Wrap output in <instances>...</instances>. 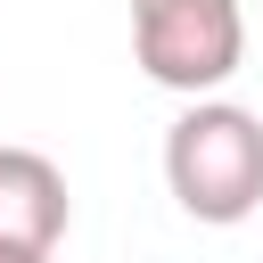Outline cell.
I'll return each mask as SVG.
<instances>
[{"label":"cell","mask_w":263,"mask_h":263,"mask_svg":"<svg viewBox=\"0 0 263 263\" xmlns=\"http://www.w3.org/2000/svg\"><path fill=\"white\" fill-rule=\"evenodd\" d=\"M164 189L205 230L247 222L263 205V123L230 99H189L164 132Z\"/></svg>","instance_id":"cell-1"},{"label":"cell","mask_w":263,"mask_h":263,"mask_svg":"<svg viewBox=\"0 0 263 263\" xmlns=\"http://www.w3.org/2000/svg\"><path fill=\"white\" fill-rule=\"evenodd\" d=\"M132 58L181 99H214L247 58V0H132Z\"/></svg>","instance_id":"cell-2"},{"label":"cell","mask_w":263,"mask_h":263,"mask_svg":"<svg viewBox=\"0 0 263 263\" xmlns=\"http://www.w3.org/2000/svg\"><path fill=\"white\" fill-rule=\"evenodd\" d=\"M66 222H74L66 173H58L41 148H0V247H25V255H58Z\"/></svg>","instance_id":"cell-3"},{"label":"cell","mask_w":263,"mask_h":263,"mask_svg":"<svg viewBox=\"0 0 263 263\" xmlns=\"http://www.w3.org/2000/svg\"><path fill=\"white\" fill-rule=\"evenodd\" d=\"M0 263H49V255H25V247H0Z\"/></svg>","instance_id":"cell-4"}]
</instances>
